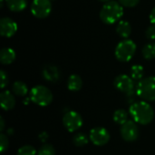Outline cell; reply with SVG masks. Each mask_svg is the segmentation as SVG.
Wrapping results in <instances>:
<instances>
[{"label": "cell", "instance_id": "obj_1", "mask_svg": "<svg viewBox=\"0 0 155 155\" xmlns=\"http://www.w3.org/2000/svg\"><path fill=\"white\" fill-rule=\"evenodd\" d=\"M129 112L134 121L140 124H150L154 116L153 107L145 101H140L133 104Z\"/></svg>", "mask_w": 155, "mask_h": 155}, {"label": "cell", "instance_id": "obj_2", "mask_svg": "<svg viewBox=\"0 0 155 155\" xmlns=\"http://www.w3.org/2000/svg\"><path fill=\"white\" fill-rule=\"evenodd\" d=\"M123 15V5L120 3L113 0L105 3L100 11V18L106 25H113L120 21Z\"/></svg>", "mask_w": 155, "mask_h": 155}, {"label": "cell", "instance_id": "obj_3", "mask_svg": "<svg viewBox=\"0 0 155 155\" xmlns=\"http://www.w3.org/2000/svg\"><path fill=\"white\" fill-rule=\"evenodd\" d=\"M137 95L144 101H155V76H149L139 81L136 86Z\"/></svg>", "mask_w": 155, "mask_h": 155}, {"label": "cell", "instance_id": "obj_4", "mask_svg": "<svg viewBox=\"0 0 155 155\" xmlns=\"http://www.w3.org/2000/svg\"><path fill=\"white\" fill-rule=\"evenodd\" d=\"M30 100L40 106H47L53 101V94L47 87L36 85L30 91Z\"/></svg>", "mask_w": 155, "mask_h": 155}, {"label": "cell", "instance_id": "obj_5", "mask_svg": "<svg viewBox=\"0 0 155 155\" xmlns=\"http://www.w3.org/2000/svg\"><path fill=\"white\" fill-rule=\"evenodd\" d=\"M136 52V45L133 40L121 41L115 48V57L120 62H129Z\"/></svg>", "mask_w": 155, "mask_h": 155}, {"label": "cell", "instance_id": "obj_6", "mask_svg": "<svg viewBox=\"0 0 155 155\" xmlns=\"http://www.w3.org/2000/svg\"><path fill=\"white\" fill-rule=\"evenodd\" d=\"M52 11L50 0H34L31 5V13L37 18L47 17Z\"/></svg>", "mask_w": 155, "mask_h": 155}, {"label": "cell", "instance_id": "obj_7", "mask_svg": "<svg viewBox=\"0 0 155 155\" xmlns=\"http://www.w3.org/2000/svg\"><path fill=\"white\" fill-rule=\"evenodd\" d=\"M63 124L69 132L74 133L82 127L83 119H82V116L77 112L69 111L64 115Z\"/></svg>", "mask_w": 155, "mask_h": 155}, {"label": "cell", "instance_id": "obj_8", "mask_svg": "<svg viewBox=\"0 0 155 155\" xmlns=\"http://www.w3.org/2000/svg\"><path fill=\"white\" fill-rule=\"evenodd\" d=\"M114 84L117 90L122 93H124L127 95H130L134 91V79L126 74L118 75L114 82Z\"/></svg>", "mask_w": 155, "mask_h": 155}, {"label": "cell", "instance_id": "obj_9", "mask_svg": "<svg viewBox=\"0 0 155 155\" xmlns=\"http://www.w3.org/2000/svg\"><path fill=\"white\" fill-rule=\"evenodd\" d=\"M121 135L126 142H134L138 138L139 129L134 121H127L121 126Z\"/></svg>", "mask_w": 155, "mask_h": 155}, {"label": "cell", "instance_id": "obj_10", "mask_svg": "<svg viewBox=\"0 0 155 155\" xmlns=\"http://www.w3.org/2000/svg\"><path fill=\"white\" fill-rule=\"evenodd\" d=\"M89 137L94 144L97 146H103V145H105L109 142L110 134L105 128L95 127L91 130Z\"/></svg>", "mask_w": 155, "mask_h": 155}, {"label": "cell", "instance_id": "obj_11", "mask_svg": "<svg viewBox=\"0 0 155 155\" xmlns=\"http://www.w3.org/2000/svg\"><path fill=\"white\" fill-rule=\"evenodd\" d=\"M17 31V24L9 17H3L0 20V34L4 37L10 38Z\"/></svg>", "mask_w": 155, "mask_h": 155}, {"label": "cell", "instance_id": "obj_12", "mask_svg": "<svg viewBox=\"0 0 155 155\" xmlns=\"http://www.w3.org/2000/svg\"><path fill=\"white\" fill-rule=\"evenodd\" d=\"M0 103L4 110H12L15 105V99L13 94L9 91H4L0 94Z\"/></svg>", "mask_w": 155, "mask_h": 155}, {"label": "cell", "instance_id": "obj_13", "mask_svg": "<svg viewBox=\"0 0 155 155\" xmlns=\"http://www.w3.org/2000/svg\"><path fill=\"white\" fill-rule=\"evenodd\" d=\"M42 74H43V77L45 80L49 82H53V83H55L56 81H58L60 77V72L58 68L52 64L45 65L43 69Z\"/></svg>", "mask_w": 155, "mask_h": 155}, {"label": "cell", "instance_id": "obj_14", "mask_svg": "<svg viewBox=\"0 0 155 155\" xmlns=\"http://www.w3.org/2000/svg\"><path fill=\"white\" fill-rule=\"evenodd\" d=\"M15 59V52L9 47H5L0 51V62L3 64H10Z\"/></svg>", "mask_w": 155, "mask_h": 155}, {"label": "cell", "instance_id": "obj_15", "mask_svg": "<svg viewBox=\"0 0 155 155\" xmlns=\"http://www.w3.org/2000/svg\"><path fill=\"white\" fill-rule=\"evenodd\" d=\"M116 33L123 38H128L132 33V26L129 22L121 20L116 26Z\"/></svg>", "mask_w": 155, "mask_h": 155}, {"label": "cell", "instance_id": "obj_16", "mask_svg": "<svg viewBox=\"0 0 155 155\" xmlns=\"http://www.w3.org/2000/svg\"><path fill=\"white\" fill-rule=\"evenodd\" d=\"M83 86V81L82 78L78 74H72L68 78L67 81V87L70 91L76 92L79 91Z\"/></svg>", "mask_w": 155, "mask_h": 155}, {"label": "cell", "instance_id": "obj_17", "mask_svg": "<svg viewBox=\"0 0 155 155\" xmlns=\"http://www.w3.org/2000/svg\"><path fill=\"white\" fill-rule=\"evenodd\" d=\"M5 2L12 12H22L27 6V0H5Z\"/></svg>", "mask_w": 155, "mask_h": 155}, {"label": "cell", "instance_id": "obj_18", "mask_svg": "<svg viewBox=\"0 0 155 155\" xmlns=\"http://www.w3.org/2000/svg\"><path fill=\"white\" fill-rule=\"evenodd\" d=\"M12 90H13V93L18 96H25L28 93L27 85L21 81L15 82L12 86Z\"/></svg>", "mask_w": 155, "mask_h": 155}, {"label": "cell", "instance_id": "obj_19", "mask_svg": "<svg viewBox=\"0 0 155 155\" xmlns=\"http://www.w3.org/2000/svg\"><path fill=\"white\" fill-rule=\"evenodd\" d=\"M114 121L118 124L123 125L128 121V114L125 110L124 109H119L116 110L114 114Z\"/></svg>", "mask_w": 155, "mask_h": 155}, {"label": "cell", "instance_id": "obj_20", "mask_svg": "<svg viewBox=\"0 0 155 155\" xmlns=\"http://www.w3.org/2000/svg\"><path fill=\"white\" fill-rule=\"evenodd\" d=\"M144 74V69L140 64H134L131 68V77L134 80L141 81Z\"/></svg>", "mask_w": 155, "mask_h": 155}, {"label": "cell", "instance_id": "obj_21", "mask_svg": "<svg viewBox=\"0 0 155 155\" xmlns=\"http://www.w3.org/2000/svg\"><path fill=\"white\" fill-rule=\"evenodd\" d=\"M142 54L143 58L147 59V60H151L155 58V43H150L148 45H146L143 50H142Z\"/></svg>", "mask_w": 155, "mask_h": 155}, {"label": "cell", "instance_id": "obj_22", "mask_svg": "<svg viewBox=\"0 0 155 155\" xmlns=\"http://www.w3.org/2000/svg\"><path fill=\"white\" fill-rule=\"evenodd\" d=\"M73 143L78 147L84 146L88 143V138L84 133H77L73 137Z\"/></svg>", "mask_w": 155, "mask_h": 155}, {"label": "cell", "instance_id": "obj_23", "mask_svg": "<svg viewBox=\"0 0 155 155\" xmlns=\"http://www.w3.org/2000/svg\"><path fill=\"white\" fill-rule=\"evenodd\" d=\"M37 155H55V150L51 144H44L37 152Z\"/></svg>", "mask_w": 155, "mask_h": 155}, {"label": "cell", "instance_id": "obj_24", "mask_svg": "<svg viewBox=\"0 0 155 155\" xmlns=\"http://www.w3.org/2000/svg\"><path fill=\"white\" fill-rule=\"evenodd\" d=\"M16 155H37L35 149L31 145H25L19 148Z\"/></svg>", "mask_w": 155, "mask_h": 155}, {"label": "cell", "instance_id": "obj_25", "mask_svg": "<svg viewBox=\"0 0 155 155\" xmlns=\"http://www.w3.org/2000/svg\"><path fill=\"white\" fill-rule=\"evenodd\" d=\"M7 148H8V138L4 134H0V151H1V153H4L5 151H6Z\"/></svg>", "mask_w": 155, "mask_h": 155}, {"label": "cell", "instance_id": "obj_26", "mask_svg": "<svg viewBox=\"0 0 155 155\" xmlns=\"http://www.w3.org/2000/svg\"><path fill=\"white\" fill-rule=\"evenodd\" d=\"M119 3L125 7H134L138 5L140 0H118Z\"/></svg>", "mask_w": 155, "mask_h": 155}, {"label": "cell", "instance_id": "obj_27", "mask_svg": "<svg viewBox=\"0 0 155 155\" xmlns=\"http://www.w3.org/2000/svg\"><path fill=\"white\" fill-rule=\"evenodd\" d=\"M145 35L148 39L150 40H155V25H150L146 31H145Z\"/></svg>", "mask_w": 155, "mask_h": 155}, {"label": "cell", "instance_id": "obj_28", "mask_svg": "<svg viewBox=\"0 0 155 155\" xmlns=\"http://www.w3.org/2000/svg\"><path fill=\"white\" fill-rule=\"evenodd\" d=\"M0 78H1V88L4 89L6 85H7V83H8V79H7V74H5V71L1 70L0 71Z\"/></svg>", "mask_w": 155, "mask_h": 155}, {"label": "cell", "instance_id": "obj_29", "mask_svg": "<svg viewBox=\"0 0 155 155\" xmlns=\"http://www.w3.org/2000/svg\"><path fill=\"white\" fill-rule=\"evenodd\" d=\"M150 20H151L152 24L155 25V7L152 10V12L150 14Z\"/></svg>", "mask_w": 155, "mask_h": 155}, {"label": "cell", "instance_id": "obj_30", "mask_svg": "<svg viewBox=\"0 0 155 155\" xmlns=\"http://www.w3.org/2000/svg\"><path fill=\"white\" fill-rule=\"evenodd\" d=\"M39 138L41 139L42 142H45V140L48 138V134L46 133H42L40 135H39Z\"/></svg>", "mask_w": 155, "mask_h": 155}, {"label": "cell", "instance_id": "obj_31", "mask_svg": "<svg viewBox=\"0 0 155 155\" xmlns=\"http://www.w3.org/2000/svg\"><path fill=\"white\" fill-rule=\"evenodd\" d=\"M0 131L2 132L3 130H4V128H5V123H4V119H3V117H1L0 118Z\"/></svg>", "mask_w": 155, "mask_h": 155}, {"label": "cell", "instance_id": "obj_32", "mask_svg": "<svg viewBox=\"0 0 155 155\" xmlns=\"http://www.w3.org/2000/svg\"><path fill=\"white\" fill-rule=\"evenodd\" d=\"M99 1H101V2H104V3H107V2H109V1H111V0H99Z\"/></svg>", "mask_w": 155, "mask_h": 155}, {"label": "cell", "instance_id": "obj_33", "mask_svg": "<svg viewBox=\"0 0 155 155\" xmlns=\"http://www.w3.org/2000/svg\"><path fill=\"white\" fill-rule=\"evenodd\" d=\"M3 4H4V0H1V7H3Z\"/></svg>", "mask_w": 155, "mask_h": 155}, {"label": "cell", "instance_id": "obj_34", "mask_svg": "<svg viewBox=\"0 0 155 155\" xmlns=\"http://www.w3.org/2000/svg\"><path fill=\"white\" fill-rule=\"evenodd\" d=\"M50 1H52V0H50Z\"/></svg>", "mask_w": 155, "mask_h": 155}]
</instances>
